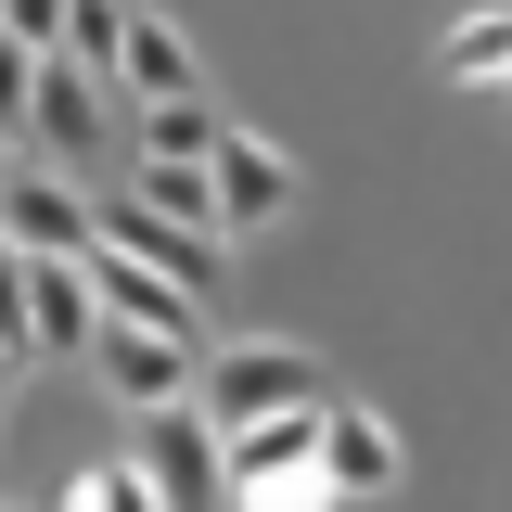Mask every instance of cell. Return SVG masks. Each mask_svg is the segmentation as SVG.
Masks as SVG:
<instances>
[{"label": "cell", "mask_w": 512, "mask_h": 512, "mask_svg": "<svg viewBox=\"0 0 512 512\" xmlns=\"http://www.w3.org/2000/svg\"><path fill=\"white\" fill-rule=\"evenodd\" d=\"M231 128H218V103L205 90H180V103H154V128H141V154H167V167H205Z\"/></svg>", "instance_id": "obj_12"}, {"label": "cell", "mask_w": 512, "mask_h": 512, "mask_svg": "<svg viewBox=\"0 0 512 512\" xmlns=\"http://www.w3.org/2000/svg\"><path fill=\"white\" fill-rule=\"evenodd\" d=\"M333 372H320V346H218V359H192V410L205 423H244V410H320Z\"/></svg>", "instance_id": "obj_1"}, {"label": "cell", "mask_w": 512, "mask_h": 512, "mask_svg": "<svg viewBox=\"0 0 512 512\" xmlns=\"http://www.w3.org/2000/svg\"><path fill=\"white\" fill-rule=\"evenodd\" d=\"M13 116L39 128L52 154H90V141H103V77H90V64H64V52H39V77H26V103H13Z\"/></svg>", "instance_id": "obj_7"}, {"label": "cell", "mask_w": 512, "mask_h": 512, "mask_svg": "<svg viewBox=\"0 0 512 512\" xmlns=\"http://www.w3.org/2000/svg\"><path fill=\"white\" fill-rule=\"evenodd\" d=\"M128 205H154V218H180V231H218V192H205V167H167V154H141Z\"/></svg>", "instance_id": "obj_13"}, {"label": "cell", "mask_w": 512, "mask_h": 512, "mask_svg": "<svg viewBox=\"0 0 512 512\" xmlns=\"http://www.w3.org/2000/svg\"><path fill=\"white\" fill-rule=\"evenodd\" d=\"M116 26H128V0H64V64H116Z\"/></svg>", "instance_id": "obj_16"}, {"label": "cell", "mask_w": 512, "mask_h": 512, "mask_svg": "<svg viewBox=\"0 0 512 512\" xmlns=\"http://www.w3.org/2000/svg\"><path fill=\"white\" fill-rule=\"evenodd\" d=\"M141 487H154V512H218V423L192 410V397H154L141 410Z\"/></svg>", "instance_id": "obj_2"}, {"label": "cell", "mask_w": 512, "mask_h": 512, "mask_svg": "<svg viewBox=\"0 0 512 512\" xmlns=\"http://www.w3.org/2000/svg\"><path fill=\"white\" fill-rule=\"evenodd\" d=\"M77 282H90V308H103V320H154V333H192V295L167 282V269L116 256V244H90V256H77Z\"/></svg>", "instance_id": "obj_8"}, {"label": "cell", "mask_w": 512, "mask_h": 512, "mask_svg": "<svg viewBox=\"0 0 512 512\" xmlns=\"http://www.w3.org/2000/svg\"><path fill=\"white\" fill-rule=\"evenodd\" d=\"M218 512H346V500L320 487V461H295V474H256V487H231Z\"/></svg>", "instance_id": "obj_15"}, {"label": "cell", "mask_w": 512, "mask_h": 512, "mask_svg": "<svg viewBox=\"0 0 512 512\" xmlns=\"http://www.w3.org/2000/svg\"><path fill=\"white\" fill-rule=\"evenodd\" d=\"M90 359H103V384H116L128 410L192 397V333H154V320H90Z\"/></svg>", "instance_id": "obj_4"}, {"label": "cell", "mask_w": 512, "mask_h": 512, "mask_svg": "<svg viewBox=\"0 0 512 512\" xmlns=\"http://www.w3.org/2000/svg\"><path fill=\"white\" fill-rule=\"evenodd\" d=\"M90 244L141 256V269H167L180 295H205L218 282V231H180V218H154V205H90Z\"/></svg>", "instance_id": "obj_5"}, {"label": "cell", "mask_w": 512, "mask_h": 512, "mask_svg": "<svg viewBox=\"0 0 512 512\" xmlns=\"http://www.w3.org/2000/svg\"><path fill=\"white\" fill-rule=\"evenodd\" d=\"M13 372H26V359H13V346H0V384H13Z\"/></svg>", "instance_id": "obj_19"}, {"label": "cell", "mask_w": 512, "mask_h": 512, "mask_svg": "<svg viewBox=\"0 0 512 512\" xmlns=\"http://www.w3.org/2000/svg\"><path fill=\"white\" fill-rule=\"evenodd\" d=\"M205 192H218V231H244V218H282V205H295V167H282L269 141H218V154H205Z\"/></svg>", "instance_id": "obj_9"}, {"label": "cell", "mask_w": 512, "mask_h": 512, "mask_svg": "<svg viewBox=\"0 0 512 512\" xmlns=\"http://www.w3.org/2000/svg\"><path fill=\"white\" fill-rule=\"evenodd\" d=\"M397 474H410L397 423H384V410H346V397H320V487H333V500H384Z\"/></svg>", "instance_id": "obj_3"}, {"label": "cell", "mask_w": 512, "mask_h": 512, "mask_svg": "<svg viewBox=\"0 0 512 512\" xmlns=\"http://www.w3.org/2000/svg\"><path fill=\"white\" fill-rule=\"evenodd\" d=\"M0 39H26V52H64V0H0Z\"/></svg>", "instance_id": "obj_18"}, {"label": "cell", "mask_w": 512, "mask_h": 512, "mask_svg": "<svg viewBox=\"0 0 512 512\" xmlns=\"http://www.w3.org/2000/svg\"><path fill=\"white\" fill-rule=\"evenodd\" d=\"M116 77L141 90V103H180V90H205V77H192V39L167 26V13H128V26H116Z\"/></svg>", "instance_id": "obj_11"}, {"label": "cell", "mask_w": 512, "mask_h": 512, "mask_svg": "<svg viewBox=\"0 0 512 512\" xmlns=\"http://www.w3.org/2000/svg\"><path fill=\"white\" fill-rule=\"evenodd\" d=\"M64 512H154V487H141V461H103V474H77Z\"/></svg>", "instance_id": "obj_17"}, {"label": "cell", "mask_w": 512, "mask_h": 512, "mask_svg": "<svg viewBox=\"0 0 512 512\" xmlns=\"http://www.w3.org/2000/svg\"><path fill=\"white\" fill-rule=\"evenodd\" d=\"M0 244L13 256H90V192H64L52 167L39 180H0Z\"/></svg>", "instance_id": "obj_6"}, {"label": "cell", "mask_w": 512, "mask_h": 512, "mask_svg": "<svg viewBox=\"0 0 512 512\" xmlns=\"http://www.w3.org/2000/svg\"><path fill=\"white\" fill-rule=\"evenodd\" d=\"M448 77H461V90H500V64H512V26H500V13H461V26H448Z\"/></svg>", "instance_id": "obj_14"}, {"label": "cell", "mask_w": 512, "mask_h": 512, "mask_svg": "<svg viewBox=\"0 0 512 512\" xmlns=\"http://www.w3.org/2000/svg\"><path fill=\"white\" fill-rule=\"evenodd\" d=\"M90 282H77V256H26V359H64V346H90Z\"/></svg>", "instance_id": "obj_10"}]
</instances>
